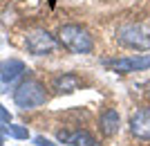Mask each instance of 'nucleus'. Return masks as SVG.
Wrapping results in <instances>:
<instances>
[{
    "mask_svg": "<svg viewBox=\"0 0 150 146\" xmlns=\"http://www.w3.org/2000/svg\"><path fill=\"white\" fill-rule=\"evenodd\" d=\"M81 76L74 74V72H61V74L54 79V90L58 95H72L81 88Z\"/></svg>",
    "mask_w": 150,
    "mask_h": 146,
    "instance_id": "obj_9",
    "label": "nucleus"
},
{
    "mask_svg": "<svg viewBox=\"0 0 150 146\" xmlns=\"http://www.w3.org/2000/svg\"><path fill=\"white\" fill-rule=\"evenodd\" d=\"M25 47L34 56H45V54H50V52L56 50V38L52 36L47 29H34V32L27 34Z\"/></svg>",
    "mask_w": 150,
    "mask_h": 146,
    "instance_id": "obj_4",
    "label": "nucleus"
},
{
    "mask_svg": "<svg viewBox=\"0 0 150 146\" xmlns=\"http://www.w3.org/2000/svg\"><path fill=\"white\" fill-rule=\"evenodd\" d=\"M0 133L7 135V137H13V140H27L29 137V130L25 126H18V124H7V126H0Z\"/></svg>",
    "mask_w": 150,
    "mask_h": 146,
    "instance_id": "obj_11",
    "label": "nucleus"
},
{
    "mask_svg": "<svg viewBox=\"0 0 150 146\" xmlns=\"http://www.w3.org/2000/svg\"><path fill=\"white\" fill-rule=\"evenodd\" d=\"M9 121H11V113L0 103V124H9Z\"/></svg>",
    "mask_w": 150,
    "mask_h": 146,
    "instance_id": "obj_12",
    "label": "nucleus"
},
{
    "mask_svg": "<svg viewBox=\"0 0 150 146\" xmlns=\"http://www.w3.org/2000/svg\"><path fill=\"white\" fill-rule=\"evenodd\" d=\"M2 142H5V140H2V133H0V146H2Z\"/></svg>",
    "mask_w": 150,
    "mask_h": 146,
    "instance_id": "obj_14",
    "label": "nucleus"
},
{
    "mask_svg": "<svg viewBox=\"0 0 150 146\" xmlns=\"http://www.w3.org/2000/svg\"><path fill=\"white\" fill-rule=\"evenodd\" d=\"M117 43L130 50H150V27L141 23H130L117 29Z\"/></svg>",
    "mask_w": 150,
    "mask_h": 146,
    "instance_id": "obj_3",
    "label": "nucleus"
},
{
    "mask_svg": "<svg viewBox=\"0 0 150 146\" xmlns=\"http://www.w3.org/2000/svg\"><path fill=\"white\" fill-rule=\"evenodd\" d=\"M110 68L119 74H130V72H141L150 68V54H134V56H125L119 61H110Z\"/></svg>",
    "mask_w": 150,
    "mask_h": 146,
    "instance_id": "obj_5",
    "label": "nucleus"
},
{
    "mask_svg": "<svg viewBox=\"0 0 150 146\" xmlns=\"http://www.w3.org/2000/svg\"><path fill=\"white\" fill-rule=\"evenodd\" d=\"M58 142L61 144H67V146H96V137L88 130H58Z\"/></svg>",
    "mask_w": 150,
    "mask_h": 146,
    "instance_id": "obj_7",
    "label": "nucleus"
},
{
    "mask_svg": "<svg viewBox=\"0 0 150 146\" xmlns=\"http://www.w3.org/2000/svg\"><path fill=\"white\" fill-rule=\"evenodd\" d=\"M25 70L27 68L20 58H5V61H0V81L9 85V83L18 81L25 74Z\"/></svg>",
    "mask_w": 150,
    "mask_h": 146,
    "instance_id": "obj_8",
    "label": "nucleus"
},
{
    "mask_svg": "<svg viewBox=\"0 0 150 146\" xmlns=\"http://www.w3.org/2000/svg\"><path fill=\"white\" fill-rule=\"evenodd\" d=\"M58 41L65 50L74 52V54H90L94 50L92 34L81 25H63L58 29Z\"/></svg>",
    "mask_w": 150,
    "mask_h": 146,
    "instance_id": "obj_1",
    "label": "nucleus"
},
{
    "mask_svg": "<svg viewBox=\"0 0 150 146\" xmlns=\"http://www.w3.org/2000/svg\"><path fill=\"white\" fill-rule=\"evenodd\" d=\"M45 101H47V92H45V85L38 79H25L13 90V103L23 110L45 106Z\"/></svg>",
    "mask_w": 150,
    "mask_h": 146,
    "instance_id": "obj_2",
    "label": "nucleus"
},
{
    "mask_svg": "<svg viewBox=\"0 0 150 146\" xmlns=\"http://www.w3.org/2000/svg\"><path fill=\"white\" fill-rule=\"evenodd\" d=\"M34 142H36V146H56L52 140H47V137H43V135H38V137H34Z\"/></svg>",
    "mask_w": 150,
    "mask_h": 146,
    "instance_id": "obj_13",
    "label": "nucleus"
},
{
    "mask_svg": "<svg viewBox=\"0 0 150 146\" xmlns=\"http://www.w3.org/2000/svg\"><path fill=\"white\" fill-rule=\"evenodd\" d=\"M99 128H101V133L105 135V137H112V135L119 133V128H121V117L119 113L114 108H108L101 113L99 117Z\"/></svg>",
    "mask_w": 150,
    "mask_h": 146,
    "instance_id": "obj_10",
    "label": "nucleus"
},
{
    "mask_svg": "<svg viewBox=\"0 0 150 146\" xmlns=\"http://www.w3.org/2000/svg\"><path fill=\"white\" fill-rule=\"evenodd\" d=\"M130 133L139 140H150V108H139L132 113Z\"/></svg>",
    "mask_w": 150,
    "mask_h": 146,
    "instance_id": "obj_6",
    "label": "nucleus"
}]
</instances>
